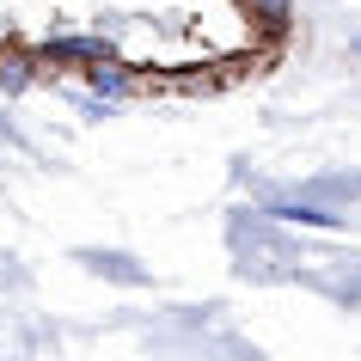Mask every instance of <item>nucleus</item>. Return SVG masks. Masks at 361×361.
<instances>
[{
	"mask_svg": "<svg viewBox=\"0 0 361 361\" xmlns=\"http://www.w3.org/2000/svg\"><path fill=\"white\" fill-rule=\"evenodd\" d=\"M43 56H49V61H86V68H98V61H111V37H49V43H43Z\"/></svg>",
	"mask_w": 361,
	"mask_h": 361,
	"instance_id": "obj_1",
	"label": "nucleus"
},
{
	"mask_svg": "<svg viewBox=\"0 0 361 361\" xmlns=\"http://www.w3.org/2000/svg\"><path fill=\"white\" fill-rule=\"evenodd\" d=\"M80 264L98 269V276H116V282H129V288H147V269L135 264L129 251H80Z\"/></svg>",
	"mask_w": 361,
	"mask_h": 361,
	"instance_id": "obj_2",
	"label": "nucleus"
},
{
	"mask_svg": "<svg viewBox=\"0 0 361 361\" xmlns=\"http://www.w3.org/2000/svg\"><path fill=\"white\" fill-rule=\"evenodd\" d=\"M276 221H288V227H337V214L331 209H312V202H276Z\"/></svg>",
	"mask_w": 361,
	"mask_h": 361,
	"instance_id": "obj_3",
	"label": "nucleus"
},
{
	"mask_svg": "<svg viewBox=\"0 0 361 361\" xmlns=\"http://www.w3.org/2000/svg\"><path fill=\"white\" fill-rule=\"evenodd\" d=\"M92 92H104V98H116V104H123V98L135 92V74L111 68V61H98V68H92Z\"/></svg>",
	"mask_w": 361,
	"mask_h": 361,
	"instance_id": "obj_4",
	"label": "nucleus"
},
{
	"mask_svg": "<svg viewBox=\"0 0 361 361\" xmlns=\"http://www.w3.org/2000/svg\"><path fill=\"white\" fill-rule=\"evenodd\" d=\"M25 86H31V61H25V56H0V92L19 98Z\"/></svg>",
	"mask_w": 361,
	"mask_h": 361,
	"instance_id": "obj_5",
	"label": "nucleus"
},
{
	"mask_svg": "<svg viewBox=\"0 0 361 361\" xmlns=\"http://www.w3.org/2000/svg\"><path fill=\"white\" fill-rule=\"evenodd\" d=\"M251 13H257L269 31H282V25L294 19V0H251Z\"/></svg>",
	"mask_w": 361,
	"mask_h": 361,
	"instance_id": "obj_6",
	"label": "nucleus"
}]
</instances>
